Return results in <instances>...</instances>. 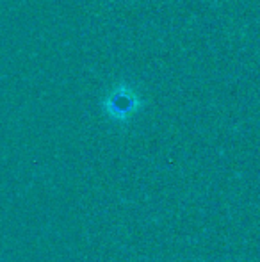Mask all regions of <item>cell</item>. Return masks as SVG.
Listing matches in <instances>:
<instances>
[{
  "label": "cell",
  "instance_id": "1",
  "mask_svg": "<svg viewBox=\"0 0 260 262\" xmlns=\"http://www.w3.org/2000/svg\"><path fill=\"white\" fill-rule=\"evenodd\" d=\"M141 105V100L132 93L130 90H127L125 86H120L111 97H107V100L104 102V107L107 111V114L114 120H127L137 107Z\"/></svg>",
  "mask_w": 260,
  "mask_h": 262
}]
</instances>
